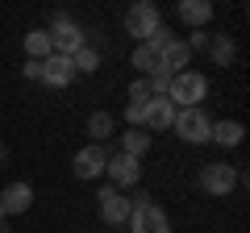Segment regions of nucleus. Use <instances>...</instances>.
<instances>
[{"label": "nucleus", "mask_w": 250, "mask_h": 233, "mask_svg": "<svg viewBox=\"0 0 250 233\" xmlns=\"http://www.w3.org/2000/svg\"><path fill=\"white\" fill-rule=\"evenodd\" d=\"M208 96V79L200 71H179V75H171V88H167V100L175 108H200V100Z\"/></svg>", "instance_id": "f257e3e1"}, {"label": "nucleus", "mask_w": 250, "mask_h": 233, "mask_svg": "<svg viewBox=\"0 0 250 233\" xmlns=\"http://www.w3.org/2000/svg\"><path fill=\"white\" fill-rule=\"evenodd\" d=\"M46 34H50L54 54H67V58H71V54L80 50V46H88V34H83V25H75V21L67 17L62 9L50 17V29H46Z\"/></svg>", "instance_id": "f03ea898"}, {"label": "nucleus", "mask_w": 250, "mask_h": 233, "mask_svg": "<svg viewBox=\"0 0 250 233\" xmlns=\"http://www.w3.org/2000/svg\"><path fill=\"white\" fill-rule=\"evenodd\" d=\"M129 233H171V221L150 196H138L129 213Z\"/></svg>", "instance_id": "7ed1b4c3"}, {"label": "nucleus", "mask_w": 250, "mask_h": 233, "mask_svg": "<svg viewBox=\"0 0 250 233\" xmlns=\"http://www.w3.org/2000/svg\"><path fill=\"white\" fill-rule=\"evenodd\" d=\"M175 129L184 142H192V146H205L208 142V134H213V121L205 116V108H179L175 113Z\"/></svg>", "instance_id": "20e7f679"}, {"label": "nucleus", "mask_w": 250, "mask_h": 233, "mask_svg": "<svg viewBox=\"0 0 250 233\" xmlns=\"http://www.w3.org/2000/svg\"><path fill=\"white\" fill-rule=\"evenodd\" d=\"M159 25H163V17H159V9H154L150 0H138L134 9L125 13V34L138 38V42H150Z\"/></svg>", "instance_id": "39448f33"}, {"label": "nucleus", "mask_w": 250, "mask_h": 233, "mask_svg": "<svg viewBox=\"0 0 250 233\" xmlns=\"http://www.w3.org/2000/svg\"><path fill=\"white\" fill-rule=\"evenodd\" d=\"M104 175L113 183L108 188H117V192H125V188H138V179H142V158H129V154H108V162H104Z\"/></svg>", "instance_id": "423d86ee"}, {"label": "nucleus", "mask_w": 250, "mask_h": 233, "mask_svg": "<svg viewBox=\"0 0 250 233\" xmlns=\"http://www.w3.org/2000/svg\"><path fill=\"white\" fill-rule=\"evenodd\" d=\"M200 188L208 196H229L238 188V167H229V162H205L200 167Z\"/></svg>", "instance_id": "0eeeda50"}, {"label": "nucleus", "mask_w": 250, "mask_h": 233, "mask_svg": "<svg viewBox=\"0 0 250 233\" xmlns=\"http://www.w3.org/2000/svg\"><path fill=\"white\" fill-rule=\"evenodd\" d=\"M104 162H108V150L96 146V142H88L71 158V171H75V179H100V175H104Z\"/></svg>", "instance_id": "6e6552de"}, {"label": "nucleus", "mask_w": 250, "mask_h": 233, "mask_svg": "<svg viewBox=\"0 0 250 233\" xmlns=\"http://www.w3.org/2000/svg\"><path fill=\"white\" fill-rule=\"evenodd\" d=\"M129 213H134V200H125V192L100 188V221L104 225H125Z\"/></svg>", "instance_id": "1a4fd4ad"}, {"label": "nucleus", "mask_w": 250, "mask_h": 233, "mask_svg": "<svg viewBox=\"0 0 250 233\" xmlns=\"http://www.w3.org/2000/svg\"><path fill=\"white\" fill-rule=\"evenodd\" d=\"M188 63H192V50H188L184 38H171V42L159 50V71H163V75H179V71H188Z\"/></svg>", "instance_id": "9d476101"}, {"label": "nucleus", "mask_w": 250, "mask_h": 233, "mask_svg": "<svg viewBox=\"0 0 250 233\" xmlns=\"http://www.w3.org/2000/svg\"><path fill=\"white\" fill-rule=\"evenodd\" d=\"M71 79H75V67H71L67 54H50L42 63V83L46 88H71Z\"/></svg>", "instance_id": "9b49d317"}, {"label": "nucleus", "mask_w": 250, "mask_h": 233, "mask_svg": "<svg viewBox=\"0 0 250 233\" xmlns=\"http://www.w3.org/2000/svg\"><path fill=\"white\" fill-rule=\"evenodd\" d=\"M175 113H179V108L171 104L167 96L150 100V104H146V125H142V129H146V134H163V129L175 125Z\"/></svg>", "instance_id": "f8f14e48"}, {"label": "nucleus", "mask_w": 250, "mask_h": 233, "mask_svg": "<svg viewBox=\"0 0 250 233\" xmlns=\"http://www.w3.org/2000/svg\"><path fill=\"white\" fill-rule=\"evenodd\" d=\"M29 204H34V188H29V183H9V188L0 192V213L4 216L29 213Z\"/></svg>", "instance_id": "ddd939ff"}, {"label": "nucleus", "mask_w": 250, "mask_h": 233, "mask_svg": "<svg viewBox=\"0 0 250 233\" xmlns=\"http://www.w3.org/2000/svg\"><path fill=\"white\" fill-rule=\"evenodd\" d=\"M175 13H179V21H184V25H192V29H200V25H208V21H213V4H208V0H179Z\"/></svg>", "instance_id": "4468645a"}, {"label": "nucleus", "mask_w": 250, "mask_h": 233, "mask_svg": "<svg viewBox=\"0 0 250 233\" xmlns=\"http://www.w3.org/2000/svg\"><path fill=\"white\" fill-rule=\"evenodd\" d=\"M242 137H246L242 121H213V134H208V142H217V146H225V150H233V146H242Z\"/></svg>", "instance_id": "2eb2a0df"}, {"label": "nucleus", "mask_w": 250, "mask_h": 233, "mask_svg": "<svg viewBox=\"0 0 250 233\" xmlns=\"http://www.w3.org/2000/svg\"><path fill=\"white\" fill-rule=\"evenodd\" d=\"M25 54H29V63H46V58L54 54L50 34H46V29H29L25 34Z\"/></svg>", "instance_id": "dca6fc26"}, {"label": "nucleus", "mask_w": 250, "mask_h": 233, "mask_svg": "<svg viewBox=\"0 0 250 233\" xmlns=\"http://www.w3.org/2000/svg\"><path fill=\"white\" fill-rule=\"evenodd\" d=\"M129 67H138L142 79H146V75H154V71H159V50H154L150 42H138L134 54H129Z\"/></svg>", "instance_id": "f3484780"}, {"label": "nucleus", "mask_w": 250, "mask_h": 233, "mask_svg": "<svg viewBox=\"0 0 250 233\" xmlns=\"http://www.w3.org/2000/svg\"><path fill=\"white\" fill-rule=\"evenodd\" d=\"M113 129H117V121H113V113H104V108H96V113L88 116V134H92V142H108L113 137Z\"/></svg>", "instance_id": "a211bd4d"}, {"label": "nucleus", "mask_w": 250, "mask_h": 233, "mask_svg": "<svg viewBox=\"0 0 250 233\" xmlns=\"http://www.w3.org/2000/svg\"><path fill=\"white\" fill-rule=\"evenodd\" d=\"M208 54H213V63H217V67H229V63H233V54H238V46H233L229 34H213V38H208Z\"/></svg>", "instance_id": "6ab92c4d"}, {"label": "nucleus", "mask_w": 250, "mask_h": 233, "mask_svg": "<svg viewBox=\"0 0 250 233\" xmlns=\"http://www.w3.org/2000/svg\"><path fill=\"white\" fill-rule=\"evenodd\" d=\"M146 150H150V134H146V129H125V134H121V154L142 158Z\"/></svg>", "instance_id": "aec40b11"}, {"label": "nucleus", "mask_w": 250, "mask_h": 233, "mask_svg": "<svg viewBox=\"0 0 250 233\" xmlns=\"http://www.w3.org/2000/svg\"><path fill=\"white\" fill-rule=\"evenodd\" d=\"M71 67H75V75H80V71H96V67H100V50H92V42L88 46H80V50H75L71 54Z\"/></svg>", "instance_id": "412c9836"}, {"label": "nucleus", "mask_w": 250, "mask_h": 233, "mask_svg": "<svg viewBox=\"0 0 250 233\" xmlns=\"http://www.w3.org/2000/svg\"><path fill=\"white\" fill-rule=\"evenodd\" d=\"M150 100H154V92H150V83H146V79L129 83V104H150Z\"/></svg>", "instance_id": "4be33fe9"}, {"label": "nucleus", "mask_w": 250, "mask_h": 233, "mask_svg": "<svg viewBox=\"0 0 250 233\" xmlns=\"http://www.w3.org/2000/svg\"><path fill=\"white\" fill-rule=\"evenodd\" d=\"M125 125H129V129H142L146 125V104H125Z\"/></svg>", "instance_id": "5701e85b"}, {"label": "nucleus", "mask_w": 250, "mask_h": 233, "mask_svg": "<svg viewBox=\"0 0 250 233\" xmlns=\"http://www.w3.org/2000/svg\"><path fill=\"white\" fill-rule=\"evenodd\" d=\"M188 50H208V34L192 29V38H188Z\"/></svg>", "instance_id": "b1692460"}, {"label": "nucleus", "mask_w": 250, "mask_h": 233, "mask_svg": "<svg viewBox=\"0 0 250 233\" xmlns=\"http://www.w3.org/2000/svg\"><path fill=\"white\" fill-rule=\"evenodd\" d=\"M25 79H34V83H42V63H25Z\"/></svg>", "instance_id": "393cba45"}, {"label": "nucleus", "mask_w": 250, "mask_h": 233, "mask_svg": "<svg viewBox=\"0 0 250 233\" xmlns=\"http://www.w3.org/2000/svg\"><path fill=\"white\" fill-rule=\"evenodd\" d=\"M4 158H9V150H4V142H0V167H4Z\"/></svg>", "instance_id": "a878e982"}, {"label": "nucleus", "mask_w": 250, "mask_h": 233, "mask_svg": "<svg viewBox=\"0 0 250 233\" xmlns=\"http://www.w3.org/2000/svg\"><path fill=\"white\" fill-rule=\"evenodd\" d=\"M0 233H13V229H9V225H4V221H0Z\"/></svg>", "instance_id": "bb28decb"}]
</instances>
